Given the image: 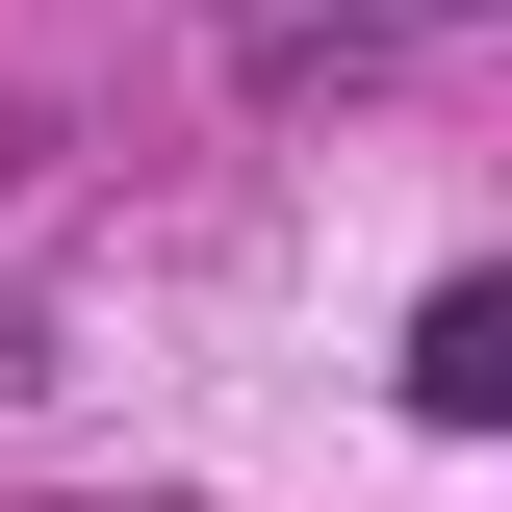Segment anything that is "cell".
<instances>
[{
    "mask_svg": "<svg viewBox=\"0 0 512 512\" xmlns=\"http://www.w3.org/2000/svg\"><path fill=\"white\" fill-rule=\"evenodd\" d=\"M512 0H205V52L256 103H333V77H410V52H487Z\"/></svg>",
    "mask_w": 512,
    "mask_h": 512,
    "instance_id": "1",
    "label": "cell"
},
{
    "mask_svg": "<svg viewBox=\"0 0 512 512\" xmlns=\"http://www.w3.org/2000/svg\"><path fill=\"white\" fill-rule=\"evenodd\" d=\"M410 410H461V436L512 410V282H436L410 308Z\"/></svg>",
    "mask_w": 512,
    "mask_h": 512,
    "instance_id": "2",
    "label": "cell"
}]
</instances>
